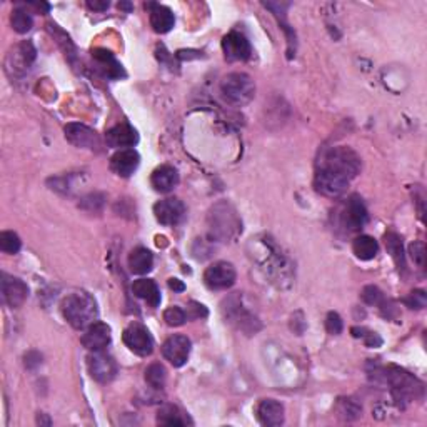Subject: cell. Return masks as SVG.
<instances>
[{
	"label": "cell",
	"mask_w": 427,
	"mask_h": 427,
	"mask_svg": "<svg viewBox=\"0 0 427 427\" xmlns=\"http://www.w3.org/2000/svg\"><path fill=\"white\" fill-rule=\"evenodd\" d=\"M360 157L351 147H333L324 151L317 164V171H324L330 176L351 182L360 172Z\"/></svg>",
	"instance_id": "6da1fadb"
},
{
	"label": "cell",
	"mask_w": 427,
	"mask_h": 427,
	"mask_svg": "<svg viewBox=\"0 0 427 427\" xmlns=\"http://www.w3.org/2000/svg\"><path fill=\"white\" fill-rule=\"evenodd\" d=\"M62 316L74 329L84 330L92 326L97 319V304L94 297L87 292H72L62 301Z\"/></svg>",
	"instance_id": "7a4b0ae2"
},
{
	"label": "cell",
	"mask_w": 427,
	"mask_h": 427,
	"mask_svg": "<svg viewBox=\"0 0 427 427\" xmlns=\"http://www.w3.org/2000/svg\"><path fill=\"white\" fill-rule=\"evenodd\" d=\"M221 92L232 106H246L254 99L256 84L247 74L232 72L222 78Z\"/></svg>",
	"instance_id": "3957f363"
},
{
	"label": "cell",
	"mask_w": 427,
	"mask_h": 427,
	"mask_svg": "<svg viewBox=\"0 0 427 427\" xmlns=\"http://www.w3.org/2000/svg\"><path fill=\"white\" fill-rule=\"evenodd\" d=\"M209 226L210 235L221 240L232 239L239 231H242L235 210L227 202H221V204L212 207L209 214Z\"/></svg>",
	"instance_id": "277c9868"
},
{
	"label": "cell",
	"mask_w": 427,
	"mask_h": 427,
	"mask_svg": "<svg viewBox=\"0 0 427 427\" xmlns=\"http://www.w3.org/2000/svg\"><path fill=\"white\" fill-rule=\"evenodd\" d=\"M384 380L391 385V392L396 401H409L422 392V384L404 369L394 366L385 369Z\"/></svg>",
	"instance_id": "5b68a950"
},
{
	"label": "cell",
	"mask_w": 427,
	"mask_h": 427,
	"mask_svg": "<svg viewBox=\"0 0 427 427\" xmlns=\"http://www.w3.org/2000/svg\"><path fill=\"white\" fill-rule=\"evenodd\" d=\"M222 312L227 321H229L231 324H234L237 329L242 330V333L256 334L257 330L260 329L259 327L260 324L259 321H257V317L242 304V297H240L239 294L226 299Z\"/></svg>",
	"instance_id": "8992f818"
},
{
	"label": "cell",
	"mask_w": 427,
	"mask_h": 427,
	"mask_svg": "<svg viewBox=\"0 0 427 427\" xmlns=\"http://www.w3.org/2000/svg\"><path fill=\"white\" fill-rule=\"evenodd\" d=\"M237 274H235L234 265L229 262H214L206 269L204 272V284L210 291H227L235 284Z\"/></svg>",
	"instance_id": "52a82bcc"
},
{
	"label": "cell",
	"mask_w": 427,
	"mask_h": 427,
	"mask_svg": "<svg viewBox=\"0 0 427 427\" xmlns=\"http://www.w3.org/2000/svg\"><path fill=\"white\" fill-rule=\"evenodd\" d=\"M124 344L131 349L134 354L140 355V358H147L154 351V339L149 334V330L142 324H131L124 330Z\"/></svg>",
	"instance_id": "ba28073f"
},
{
	"label": "cell",
	"mask_w": 427,
	"mask_h": 427,
	"mask_svg": "<svg viewBox=\"0 0 427 427\" xmlns=\"http://www.w3.org/2000/svg\"><path fill=\"white\" fill-rule=\"evenodd\" d=\"M87 367H89L90 376L97 383H110L115 376H117V362L112 355L106 354L103 351L92 352V354L87 358Z\"/></svg>",
	"instance_id": "9c48e42d"
},
{
	"label": "cell",
	"mask_w": 427,
	"mask_h": 427,
	"mask_svg": "<svg viewBox=\"0 0 427 427\" xmlns=\"http://www.w3.org/2000/svg\"><path fill=\"white\" fill-rule=\"evenodd\" d=\"M222 51L229 62H244L251 57L252 47L247 37L237 31H232L222 39Z\"/></svg>",
	"instance_id": "30bf717a"
},
{
	"label": "cell",
	"mask_w": 427,
	"mask_h": 427,
	"mask_svg": "<svg viewBox=\"0 0 427 427\" xmlns=\"http://www.w3.org/2000/svg\"><path fill=\"white\" fill-rule=\"evenodd\" d=\"M190 347H192V342L189 337L176 334L162 344V355L174 367H182L189 360Z\"/></svg>",
	"instance_id": "8fae6325"
},
{
	"label": "cell",
	"mask_w": 427,
	"mask_h": 427,
	"mask_svg": "<svg viewBox=\"0 0 427 427\" xmlns=\"http://www.w3.org/2000/svg\"><path fill=\"white\" fill-rule=\"evenodd\" d=\"M154 215L157 222L162 226H177L185 215V206L179 199H164L154 206Z\"/></svg>",
	"instance_id": "7c38bea8"
},
{
	"label": "cell",
	"mask_w": 427,
	"mask_h": 427,
	"mask_svg": "<svg viewBox=\"0 0 427 427\" xmlns=\"http://www.w3.org/2000/svg\"><path fill=\"white\" fill-rule=\"evenodd\" d=\"M2 297L9 308H20L28 297L27 284L17 277H9L7 274H2Z\"/></svg>",
	"instance_id": "4fadbf2b"
},
{
	"label": "cell",
	"mask_w": 427,
	"mask_h": 427,
	"mask_svg": "<svg viewBox=\"0 0 427 427\" xmlns=\"http://www.w3.org/2000/svg\"><path fill=\"white\" fill-rule=\"evenodd\" d=\"M64 132H65V139L76 147L97 149L101 146L97 132L92 131L90 127L84 126V124H67Z\"/></svg>",
	"instance_id": "5bb4252c"
},
{
	"label": "cell",
	"mask_w": 427,
	"mask_h": 427,
	"mask_svg": "<svg viewBox=\"0 0 427 427\" xmlns=\"http://www.w3.org/2000/svg\"><path fill=\"white\" fill-rule=\"evenodd\" d=\"M140 156L134 149H120L110 157V171L119 177H131L139 167Z\"/></svg>",
	"instance_id": "9a60e30c"
},
{
	"label": "cell",
	"mask_w": 427,
	"mask_h": 427,
	"mask_svg": "<svg viewBox=\"0 0 427 427\" xmlns=\"http://www.w3.org/2000/svg\"><path fill=\"white\" fill-rule=\"evenodd\" d=\"M369 212L364 206L362 199L358 196H352L347 202L346 210H344V226L347 231L354 232L360 231L367 224Z\"/></svg>",
	"instance_id": "2e32d148"
},
{
	"label": "cell",
	"mask_w": 427,
	"mask_h": 427,
	"mask_svg": "<svg viewBox=\"0 0 427 427\" xmlns=\"http://www.w3.org/2000/svg\"><path fill=\"white\" fill-rule=\"evenodd\" d=\"M110 344V327L103 322H94L87 327L85 334L82 335V346L90 352L103 351Z\"/></svg>",
	"instance_id": "e0dca14e"
},
{
	"label": "cell",
	"mask_w": 427,
	"mask_h": 427,
	"mask_svg": "<svg viewBox=\"0 0 427 427\" xmlns=\"http://www.w3.org/2000/svg\"><path fill=\"white\" fill-rule=\"evenodd\" d=\"M257 419L262 426L277 427L284 424V405L276 399H264L257 405Z\"/></svg>",
	"instance_id": "ac0fdd59"
},
{
	"label": "cell",
	"mask_w": 427,
	"mask_h": 427,
	"mask_svg": "<svg viewBox=\"0 0 427 427\" xmlns=\"http://www.w3.org/2000/svg\"><path fill=\"white\" fill-rule=\"evenodd\" d=\"M106 140L107 144L114 149L134 147L135 144L139 142V134H137L135 128L128 126V124H119V126L107 131Z\"/></svg>",
	"instance_id": "d6986e66"
},
{
	"label": "cell",
	"mask_w": 427,
	"mask_h": 427,
	"mask_svg": "<svg viewBox=\"0 0 427 427\" xmlns=\"http://www.w3.org/2000/svg\"><path fill=\"white\" fill-rule=\"evenodd\" d=\"M151 184L154 190L160 194H167L179 184V172L172 165H160L151 176Z\"/></svg>",
	"instance_id": "ffe728a7"
},
{
	"label": "cell",
	"mask_w": 427,
	"mask_h": 427,
	"mask_svg": "<svg viewBox=\"0 0 427 427\" xmlns=\"http://www.w3.org/2000/svg\"><path fill=\"white\" fill-rule=\"evenodd\" d=\"M149 14H151V26L157 34H167L169 31L176 24V17H174L172 10L169 7L160 6V3H147Z\"/></svg>",
	"instance_id": "44dd1931"
},
{
	"label": "cell",
	"mask_w": 427,
	"mask_h": 427,
	"mask_svg": "<svg viewBox=\"0 0 427 427\" xmlns=\"http://www.w3.org/2000/svg\"><path fill=\"white\" fill-rule=\"evenodd\" d=\"M152 267H154V256L149 249L135 247L128 254V269H131L132 274L144 276V274L151 272Z\"/></svg>",
	"instance_id": "7402d4cb"
},
{
	"label": "cell",
	"mask_w": 427,
	"mask_h": 427,
	"mask_svg": "<svg viewBox=\"0 0 427 427\" xmlns=\"http://www.w3.org/2000/svg\"><path fill=\"white\" fill-rule=\"evenodd\" d=\"M132 292L139 299H144L151 308H157L160 304V292L154 281L139 279L132 284Z\"/></svg>",
	"instance_id": "603a6c76"
},
{
	"label": "cell",
	"mask_w": 427,
	"mask_h": 427,
	"mask_svg": "<svg viewBox=\"0 0 427 427\" xmlns=\"http://www.w3.org/2000/svg\"><path fill=\"white\" fill-rule=\"evenodd\" d=\"M352 251L360 260H372L379 252V244L371 235H359L352 242Z\"/></svg>",
	"instance_id": "cb8c5ba5"
},
{
	"label": "cell",
	"mask_w": 427,
	"mask_h": 427,
	"mask_svg": "<svg viewBox=\"0 0 427 427\" xmlns=\"http://www.w3.org/2000/svg\"><path fill=\"white\" fill-rule=\"evenodd\" d=\"M157 424L160 426H187L190 424V419L185 416L177 405L167 404L159 409L157 414Z\"/></svg>",
	"instance_id": "d4e9b609"
},
{
	"label": "cell",
	"mask_w": 427,
	"mask_h": 427,
	"mask_svg": "<svg viewBox=\"0 0 427 427\" xmlns=\"http://www.w3.org/2000/svg\"><path fill=\"white\" fill-rule=\"evenodd\" d=\"M92 57L102 65L107 77L117 78L122 76V65L114 59L112 52L106 51V49H95V51H92Z\"/></svg>",
	"instance_id": "484cf974"
},
{
	"label": "cell",
	"mask_w": 427,
	"mask_h": 427,
	"mask_svg": "<svg viewBox=\"0 0 427 427\" xmlns=\"http://www.w3.org/2000/svg\"><path fill=\"white\" fill-rule=\"evenodd\" d=\"M35 49L34 45H32L31 42H22L17 47V51H15V56L14 53H10L9 56V60H12V64L15 62V67L14 70L17 72L19 69H22V72H26V70L31 67V64L34 62L35 59Z\"/></svg>",
	"instance_id": "4316f807"
},
{
	"label": "cell",
	"mask_w": 427,
	"mask_h": 427,
	"mask_svg": "<svg viewBox=\"0 0 427 427\" xmlns=\"http://www.w3.org/2000/svg\"><path fill=\"white\" fill-rule=\"evenodd\" d=\"M384 240H385V249H387V252L391 254L394 262L397 265V269H399V271H404L405 256H404V246H402V239L396 234V232H387V234L384 235Z\"/></svg>",
	"instance_id": "83f0119b"
},
{
	"label": "cell",
	"mask_w": 427,
	"mask_h": 427,
	"mask_svg": "<svg viewBox=\"0 0 427 427\" xmlns=\"http://www.w3.org/2000/svg\"><path fill=\"white\" fill-rule=\"evenodd\" d=\"M167 380V371L162 364L154 362L146 369V383L151 385L152 389H162Z\"/></svg>",
	"instance_id": "f1b7e54d"
},
{
	"label": "cell",
	"mask_w": 427,
	"mask_h": 427,
	"mask_svg": "<svg viewBox=\"0 0 427 427\" xmlns=\"http://www.w3.org/2000/svg\"><path fill=\"white\" fill-rule=\"evenodd\" d=\"M10 22L14 31L19 32V34H27V32L32 28V26H34V20H32V15L28 14V10L20 9V7L12 10Z\"/></svg>",
	"instance_id": "f546056e"
},
{
	"label": "cell",
	"mask_w": 427,
	"mask_h": 427,
	"mask_svg": "<svg viewBox=\"0 0 427 427\" xmlns=\"http://www.w3.org/2000/svg\"><path fill=\"white\" fill-rule=\"evenodd\" d=\"M337 412L341 414V417L346 419V421H354V419H358L360 416L362 408H360L355 399L344 397V399H339L337 402Z\"/></svg>",
	"instance_id": "4dcf8cb0"
},
{
	"label": "cell",
	"mask_w": 427,
	"mask_h": 427,
	"mask_svg": "<svg viewBox=\"0 0 427 427\" xmlns=\"http://www.w3.org/2000/svg\"><path fill=\"white\" fill-rule=\"evenodd\" d=\"M22 247V240L15 232L3 231L0 232V251L6 254H17Z\"/></svg>",
	"instance_id": "1f68e13d"
},
{
	"label": "cell",
	"mask_w": 427,
	"mask_h": 427,
	"mask_svg": "<svg viewBox=\"0 0 427 427\" xmlns=\"http://www.w3.org/2000/svg\"><path fill=\"white\" fill-rule=\"evenodd\" d=\"M164 321L165 324L171 327H179L187 321V314L184 309H181L179 305H172V308L165 309L164 312Z\"/></svg>",
	"instance_id": "d6a6232c"
},
{
	"label": "cell",
	"mask_w": 427,
	"mask_h": 427,
	"mask_svg": "<svg viewBox=\"0 0 427 427\" xmlns=\"http://www.w3.org/2000/svg\"><path fill=\"white\" fill-rule=\"evenodd\" d=\"M351 333L354 337L358 339H364V342H366L367 347H380L383 346V339L379 337V334L372 333V330L364 329V327H352Z\"/></svg>",
	"instance_id": "836d02e7"
},
{
	"label": "cell",
	"mask_w": 427,
	"mask_h": 427,
	"mask_svg": "<svg viewBox=\"0 0 427 427\" xmlns=\"http://www.w3.org/2000/svg\"><path fill=\"white\" fill-rule=\"evenodd\" d=\"M360 297H362V301L366 302L367 305H380L385 301L384 292L380 291L379 287H376V285H366V287L362 289Z\"/></svg>",
	"instance_id": "e575fe53"
},
{
	"label": "cell",
	"mask_w": 427,
	"mask_h": 427,
	"mask_svg": "<svg viewBox=\"0 0 427 427\" xmlns=\"http://www.w3.org/2000/svg\"><path fill=\"white\" fill-rule=\"evenodd\" d=\"M409 254L410 259L414 260V264H417L419 267H424L426 262V244L421 240H416L409 246Z\"/></svg>",
	"instance_id": "d590c367"
},
{
	"label": "cell",
	"mask_w": 427,
	"mask_h": 427,
	"mask_svg": "<svg viewBox=\"0 0 427 427\" xmlns=\"http://www.w3.org/2000/svg\"><path fill=\"white\" fill-rule=\"evenodd\" d=\"M404 304L408 305L409 309H424L426 308V304H427V296H426V292L424 291H421V289H419V291H412L409 294L408 297H405L404 299Z\"/></svg>",
	"instance_id": "8d00e7d4"
},
{
	"label": "cell",
	"mask_w": 427,
	"mask_h": 427,
	"mask_svg": "<svg viewBox=\"0 0 427 427\" xmlns=\"http://www.w3.org/2000/svg\"><path fill=\"white\" fill-rule=\"evenodd\" d=\"M326 329L327 333L333 334V335H339L342 333L344 329V322L342 317L339 316L337 312H329L326 317Z\"/></svg>",
	"instance_id": "74e56055"
},
{
	"label": "cell",
	"mask_w": 427,
	"mask_h": 427,
	"mask_svg": "<svg viewBox=\"0 0 427 427\" xmlns=\"http://www.w3.org/2000/svg\"><path fill=\"white\" fill-rule=\"evenodd\" d=\"M185 314H187V321L189 319H201V317H207V309L202 304H199V302H190L187 310H185Z\"/></svg>",
	"instance_id": "f35d334b"
},
{
	"label": "cell",
	"mask_w": 427,
	"mask_h": 427,
	"mask_svg": "<svg viewBox=\"0 0 427 427\" xmlns=\"http://www.w3.org/2000/svg\"><path fill=\"white\" fill-rule=\"evenodd\" d=\"M109 6H110L109 0H89V2H87V7L95 10V12L107 10V9H109Z\"/></svg>",
	"instance_id": "ab89813d"
},
{
	"label": "cell",
	"mask_w": 427,
	"mask_h": 427,
	"mask_svg": "<svg viewBox=\"0 0 427 427\" xmlns=\"http://www.w3.org/2000/svg\"><path fill=\"white\" fill-rule=\"evenodd\" d=\"M169 287H171L172 291H176V292H184L185 291L184 282L179 281V279H169Z\"/></svg>",
	"instance_id": "60d3db41"
},
{
	"label": "cell",
	"mask_w": 427,
	"mask_h": 427,
	"mask_svg": "<svg viewBox=\"0 0 427 427\" xmlns=\"http://www.w3.org/2000/svg\"><path fill=\"white\" fill-rule=\"evenodd\" d=\"M119 9H122V10H132V3H128V2H120V3H119Z\"/></svg>",
	"instance_id": "b9f144b4"
}]
</instances>
